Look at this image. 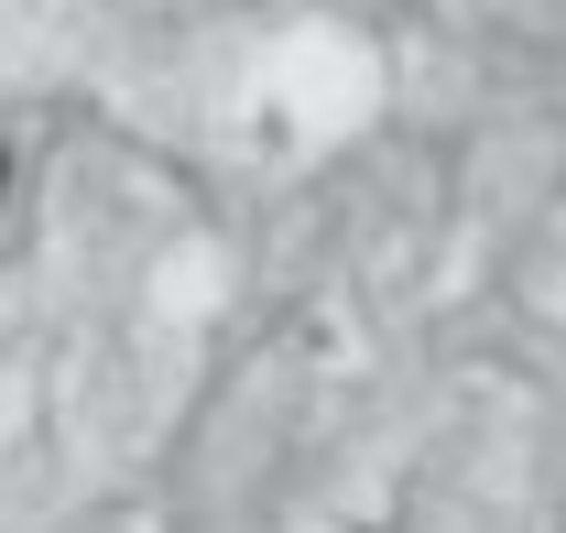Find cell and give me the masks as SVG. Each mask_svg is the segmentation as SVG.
I'll use <instances>...</instances> for the list:
<instances>
[{
	"label": "cell",
	"instance_id": "1",
	"mask_svg": "<svg viewBox=\"0 0 566 533\" xmlns=\"http://www.w3.org/2000/svg\"><path fill=\"white\" fill-rule=\"evenodd\" d=\"M0 186H11V164H0Z\"/></svg>",
	"mask_w": 566,
	"mask_h": 533
}]
</instances>
